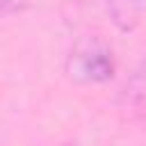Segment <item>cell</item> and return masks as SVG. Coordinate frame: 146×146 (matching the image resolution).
Here are the masks:
<instances>
[{
  "instance_id": "1",
  "label": "cell",
  "mask_w": 146,
  "mask_h": 146,
  "mask_svg": "<svg viewBox=\"0 0 146 146\" xmlns=\"http://www.w3.org/2000/svg\"><path fill=\"white\" fill-rule=\"evenodd\" d=\"M66 73L71 80L82 82V84H103L110 82L116 73V59L112 48L98 39V36H87L80 39L66 59Z\"/></svg>"
},
{
  "instance_id": "5",
  "label": "cell",
  "mask_w": 146,
  "mask_h": 146,
  "mask_svg": "<svg viewBox=\"0 0 146 146\" xmlns=\"http://www.w3.org/2000/svg\"><path fill=\"white\" fill-rule=\"evenodd\" d=\"M57 146H80L78 141H64V144H57Z\"/></svg>"
},
{
  "instance_id": "2",
  "label": "cell",
  "mask_w": 146,
  "mask_h": 146,
  "mask_svg": "<svg viewBox=\"0 0 146 146\" xmlns=\"http://www.w3.org/2000/svg\"><path fill=\"white\" fill-rule=\"evenodd\" d=\"M114 105L125 123H146V55L123 80Z\"/></svg>"
},
{
  "instance_id": "3",
  "label": "cell",
  "mask_w": 146,
  "mask_h": 146,
  "mask_svg": "<svg viewBox=\"0 0 146 146\" xmlns=\"http://www.w3.org/2000/svg\"><path fill=\"white\" fill-rule=\"evenodd\" d=\"M105 14L119 32L130 34L146 18V0H105Z\"/></svg>"
},
{
  "instance_id": "4",
  "label": "cell",
  "mask_w": 146,
  "mask_h": 146,
  "mask_svg": "<svg viewBox=\"0 0 146 146\" xmlns=\"http://www.w3.org/2000/svg\"><path fill=\"white\" fill-rule=\"evenodd\" d=\"M34 0H0V18H9L14 14L25 11Z\"/></svg>"
}]
</instances>
